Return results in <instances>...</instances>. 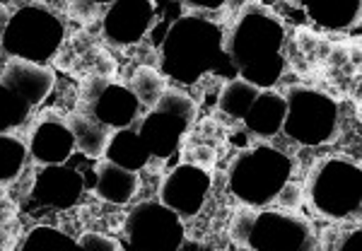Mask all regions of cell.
I'll return each instance as SVG.
<instances>
[{
	"mask_svg": "<svg viewBox=\"0 0 362 251\" xmlns=\"http://www.w3.org/2000/svg\"><path fill=\"white\" fill-rule=\"evenodd\" d=\"M80 102L85 114L97 119L99 124L109 128H126L138 119L140 102L124 85H116L109 78H90L80 85Z\"/></svg>",
	"mask_w": 362,
	"mask_h": 251,
	"instance_id": "8fae6325",
	"label": "cell"
},
{
	"mask_svg": "<svg viewBox=\"0 0 362 251\" xmlns=\"http://www.w3.org/2000/svg\"><path fill=\"white\" fill-rule=\"evenodd\" d=\"M90 3H95V5H104V3H112V0H90Z\"/></svg>",
	"mask_w": 362,
	"mask_h": 251,
	"instance_id": "4dcf8cb0",
	"label": "cell"
},
{
	"mask_svg": "<svg viewBox=\"0 0 362 251\" xmlns=\"http://www.w3.org/2000/svg\"><path fill=\"white\" fill-rule=\"evenodd\" d=\"M32 107L0 80V133H13L29 119Z\"/></svg>",
	"mask_w": 362,
	"mask_h": 251,
	"instance_id": "44dd1931",
	"label": "cell"
},
{
	"mask_svg": "<svg viewBox=\"0 0 362 251\" xmlns=\"http://www.w3.org/2000/svg\"><path fill=\"white\" fill-rule=\"evenodd\" d=\"M309 203L329 220L360 218L362 208V172L343 157H326L314 167L307 182Z\"/></svg>",
	"mask_w": 362,
	"mask_h": 251,
	"instance_id": "8992f818",
	"label": "cell"
},
{
	"mask_svg": "<svg viewBox=\"0 0 362 251\" xmlns=\"http://www.w3.org/2000/svg\"><path fill=\"white\" fill-rule=\"evenodd\" d=\"M276 201H278L280 208H290V210L297 208L302 203V186L295 184V182H290V179H288V182L280 186Z\"/></svg>",
	"mask_w": 362,
	"mask_h": 251,
	"instance_id": "d4e9b609",
	"label": "cell"
},
{
	"mask_svg": "<svg viewBox=\"0 0 362 251\" xmlns=\"http://www.w3.org/2000/svg\"><path fill=\"white\" fill-rule=\"evenodd\" d=\"M184 5H189V8H198V10H218L223 8L227 0H181Z\"/></svg>",
	"mask_w": 362,
	"mask_h": 251,
	"instance_id": "83f0119b",
	"label": "cell"
},
{
	"mask_svg": "<svg viewBox=\"0 0 362 251\" xmlns=\"http://www.w3.org/2000/svg\"><path fill=\"white\" fill-rule=\"evenodd\" d=\"M3 80L13 92H17L29 107L42 104L51 95L56 85V73L44 63L25 61V58H10L3 68Z\"/></svg>",
	"mask_w": 362,
	"mask_h": 251,
	"instance_id": "9a60e30c",
	"label": "cell"
},
{
	"mask_svg": "<svg viewBox=\"0 0 362 251\" xmlns=\"http://www.w3.org/2000/svg\"><path fill=\"white\" fill-rule=\"evenodd\" d=\"M114 73H116V63L112 61V56L102 54L97 58V75H102V78H112Z\"/></svg>",
	"mask_w": 362,
	"mask_h": 251,
	"instance_id": "4316f807",
	"label": "cell"
},
{
	"mask_svg": "<svg viewBox=\"0 0 362 251\" xmlns=\"http://www.w3.org/2000/svg\"><path fill=\"white\" fill-rule=\"evenodd\" d=\"M293 162L276 148L259 145L244 150L230 167V191L237 201L251 208H264L276 201L280 186L290 179Z\"/></svg>",
	"mask_w": 362,
	"mask_h": 251,
	"instance_id": "277c9868",
	"label": "cell"
},
{
	"mask_svg": "<svg viewBox=\"0 0 362 251\" xmlns=\"http://www.w3.org/2000/svg\"><path fill=\"white\" fill-rule=\"evenodd\" d=\"M307 15L329 29H346L358 25L360 0H305Z\"/></svg>",
	"mask_w": 362,
	"mask_h": 251,
	"instance_id": "d6986e66",
	"label": "cell"
},
{
	"mask_svg": "<svg viewBox=\"0 0 362 251\" xmlns=\"http://www.w3.org/2000/svg\"><path fill=\"white\" fill-rule=\"evenodd\" d=\"M68 162L46 165L44 172L37 174L32 194L39 203L51 208H70L78 203L85 189V177L75 167H68Z\"/></svg>",
	"mask_w": 362,
	"mask_h": 251,
	"instance_id": "5bb4252c",
	"label": "cell"
},
{
	"mask_svg": "<svg viewBox=\"0 0 362 251\" xmlns=\"http://www.w3.org/2000/svg\"><path fill=\"white\" fill-rule=\"evenodd\" d=\"M218 109L235 121H242L256 138H273L283 131L285 121V95L271 87L251 85L242 78L225 80L218 95Z\"/></svg>",
	"mask_w": 362,
	"mask_h": 251,
	"instance_id": "5b68a950",
	"label": "cell"
},
{
	"mask_svg": "<svg viewBox=\"0 0 362 251\" xmlns=\"http://www.w3.org/2000/svg\"><path fill=\"white\" fill-rule=\"evenodd\" d=\"M283 131L300 145H321L336 136L338 104L324 92L309 90L305 85H293L285 95Z\"/></svg>",
	"mask_w": 362,
	"mask_h": 251,
	"instance_id": "ba28073f",
	"label": "cell"
},
{
	"mask_svg": "<svg viewBox=\"0 0 362 251\" xmlns=\"http://www.w3.org/2000/svg\"><path fill=\"white\" fill-rule=\"evenodd\" d=\"M247 249L302 251L312 247V227L305 218L283 210H256L251 213Z\"/></svg>",
	"mask_w": 362,
	"mask_h": 251,
	"instance_id": "30bf717a",
	"label": "cell"
},
{
	"mask_svg": "<svg viewBox=\"0 0 362 251\" xmlns=\"http://www.w3.org/2000/svg\"><path fill=\"white\" fill-rule=\"evenodd\" d=\"M3 20H5V10L0 8V22H3Z\"/></svg>",
	"mask_w": 362,
	"mask_h": 251,
	"instance_id": "1f68e13d",
	"label": "cell"
},
{
	"mask_svg": "<svg viewBox=\"0 0 362 251\" xmlns=\"http://www.w3.org/2000/svg\"><path fill=\"white\" fill-rule=\"evenodd\" d=\"M186 157H189L191 165L203 167V169H210L215 165V150L206 148V145H196V148H191L189 153H186Z\"/></svg>",
	"mask_w": 362,
	"mask_h": 251,
	"instance_id": "484cf974",
	"label": "cell"
},
{
	"mask_svg": "<svg viewBox=\"0 0 362 251\" xmlns=\"http://www.w3.org/2000/svg\"><path fill=\"white\" fill-rule=\"evenodd\" d=\"M162 70L179 83H196L201 75L218 73L237 78L225 51L223 32L203 17H179L162 42Z\"/></svg>",
	"mask_w": 362,
	"mask_h": 251,
	"instance_id": "3957f363",
	"label": "cell"
},
{
	"mask_svg": "<svg viewBox=\"0 0 362 251\" xmlns=\"http://www.w3.org/2000/svg\"><path fill=\"white\" fill-rule=\"evenodd\" d=\"M63 39V25L58 17L39 5H25L8 20L3 32V49L15 58L46 63L51 61Z\"/></svg>",
	"mask_w": 362,
	"mask_h": 251,
	"instance_id": "52a82bcc",
	"label": "cell"
},
{
	"mask_svg": "<svg viewBox=\"0 0 362 251\" xmlns=\"http://www.w3.org/2000/svg\"><path fill=\"white\" fill-rule=\"evenodd\" d=\"M353 63L360 66V42H353Z\"/></svg>",
	"mask_w": 362,
	"mask_h": 251,
	"instance_id": "f546056e",
	"label": "cell"
},
{
	"mask_svg": "<svg viewBox=\"0 0 362 251\" xmlns=\"http://www.w3.org/2000/svg\"><path fill=\"white\" fill-rule=\"evenodd\" d=\"M124 235L131 249L169 251L184 244V225L179 215L165 203L145 201L128 213Z\"/></svg>",
	"mask_w": 362,
	"mask_h": 251,
	"instance_id": "9c48e42d",
	"label": "cell"
},
{
	"mask_svg": "<svg viewBox=\"0 0 362 251\" xmlns=\"http://www.w3.org/2000/svg\"><path fill=\"white\" fill-rule=\"evenodd\" d=\"M196 121V104L186 92L165 90L160 102L145 114L143 119L133 121L131 126L121 128L109 138L107 160L126 169H143L153 157L167 160L179 148V140L191 124Z\"/></svg>",
	"mask_w": 362,
	"mask_h": 251,
	"instance_id": "6da1fadb",
	"label": "cell"
},
{
	"mask_svg": "<svg viewBox=\"0 0 362 251\" xmlns=\"http://www.w3.org/2000/svg\"><path fill=\"white\" fill-rule=\"evenodd\" d=\"M68 128L73 133V140H75V150L80 155L90 157V160H99L107 153V145H109V138H112V128L99 124L97 119H92L90 114L85 112H75L68 116Z\"/></svg>",
	"mask_w": 362,
	"mask_h": 251,
	"instance_id": "ac0fdd59",
	"label": "cell"
},
{
	"mask_svg": "<svg viewBox=\"0 0 362 251\" xmlns=\"http://www.w3.org/2000/svg\"><path fill=\"white\" fill-rule=\"evenodd\" d=\"M27 148L22 145L20 138L0 133V184L13 182L17 174L25 167Z\"/></svg>",
	"mask_w": 362,
	"mask_h": 251,
	"instance_id": "7402d4cb",
	"label": "cell"
},
{
	"mask_svg": "<svg viewBox=\"0 0 362 251\" xmlns=\"http://www.w3.org/2000/svg\"><path fill=\"white\" fill-rule=\"evenodd\" d=\"M138 174L133 169L116 165L107 157H99L95 167V186H92L97 198L114 203V206H124L138 194Z\"/></svg>",
	"mask_w": 362,
	"mask_h": 251,
	"instance_id": "e0dca14e",
	"label": "cell"
},
{
	"mask_svg": "<svg viewBox=\"0 0 362 251\" xmlns=\"http://www.w3.org/2000/svg\"><path fill=\"white\" fill-rule=\"evenodd\" d=\"M131 90H133V95L138 97L140 107L153 109L155 104L160 102V97L165 95L167 78L153 66H140L136 68V73H133V78H131Z\"/></svg>",
	"mask_w": 362,
	"mask_h": 251,
	"instance_id": "ffe728a7",
	"label": "cell"
},
{
	"mask_svg": "<svg viewBox=\"0 0 362 251\" xmlns=\"http://www.w3.org/2000/svg\"><path fill=\"white\" fill-rule=\"evenodd\" d=\"M61 244L78 247V239L68 237L66 232L56 230V227H34L25 242L20 244V249H54V247H61Z\"/></svg>",
	"mask_w": 362,
	"mask_h": 251,
	"instance_id": "603a6c76",
	"label": "cell"
},
{
	"mask_svg": "<svg viewBox=\"0 0 362 251\" xmlns=\"http://www.w3.org/2000/svg\"><path fill=\"white\" fill-rule=\"evenodd\" d=\"M0 201H3V196H0Z\"/></svg>",
	"mask_w": 362,
	"mask_h": 251,
	"instance_id": "d6a6232c",
	"label": "cell"
},
{
	"mask_svg": "<svg viewBox=\"0 0 362 251\" xmlns=\"http://www.w3.org/2000/svg\"><path fill=\"white\" fill-rule=\"evenodd\" d=\"M155 22L153 0H114L104 17V37L116 46L138 44Z\"/></svg>",
	"mask_w": 362,
	"mask_h": 251,
	"instance_id": "4fadbf2b",
	"label": "cell"
},
{
	"mask_svg": "<svg viewBox=\"0 0 362 251\" xmlns=\"http://www.w3.org/2000/svg\"><path fill=\"white\" fill-rule=\"evenodd\" d=\"M78 247L83 249H104V251H121L124 244L114 237L99 235V232H85V235L78 237Z\"/></svg>",
	"mask_w": 362,
	"mask_h": 251,
	"instance_id": "cb8c5ba5",
	"label": "cell"
},
{
	"mask_svg": "<svg viewBox=\"0 0 362 251\" xmlns=\"http://www.w3.org/2000/svg\"><path fill=\"white\" fill-rule=\"evenodd\" d=\"M210 184L213 179H210L208 169L184 162L165 177L160 186V201L167 208H172L179 218H194L206 203Z\"/></svg>",
	"mask_w": 362,
	"mask_h": 251,
	"instance_id": "7c38bea8",
	"label": "cell"
},
{
	"mask_svg": "<svg viewBox=\"0 0 362 251\" xmlns=\"http://www.w3.org/2000/svg\"><path fill=\"white\" fill-rule=\"evenodd\" d=\"M283 44L285 29L278 17L264 5L249 3L237 15L225 51L237 78L259 87H271L280 80L285 68Z\"/></svg>",
	"mask_w": 362,
	"mask_h": 251,
	"instance_id": "7a4b0ae2",
	"label": "cell"
},
{
	"mask_svg": "<svg viewBox=\"0 0 362 251\" xmlns=\"http://www.w3.org/2000/svg\"><path fill=\"white\" fill-rule=\"evenodd\" d=\"M3 247H10V232L5 227H0V249Z\"/></svg>",
	"mask_w": 362,
	"mask_h": 251,
	"instance_id": "f1b7e54d",
	"label": "cell"
},
{
	"mask_svg": "<svg viewBox=\"0 0 362 251\" xmlns=\"http://www.w3.org/2000/svg\"><path fill=\"white\" fill-rule=\"evenodd\" d=\"M29 153L39 165H63L75 155V140L68 124L58 121L54 114L39 116L29 140Z\"/></svg>",
	"mask_w": 362,
	"mask_h": 251,
	"instance_id": "2e32d148",
	"label": "cell"
}]
</instances>
